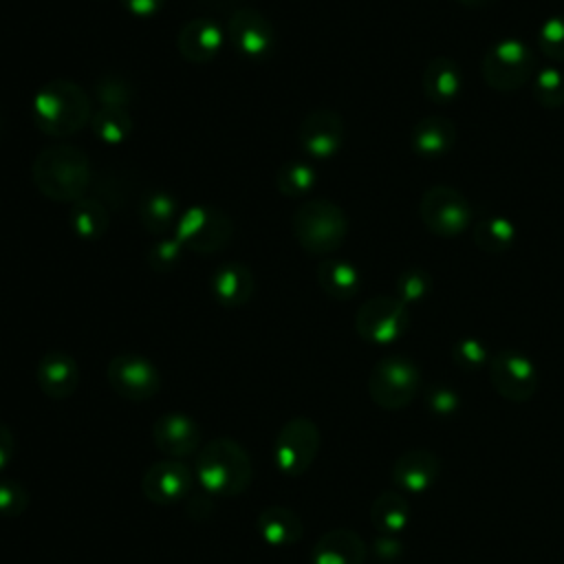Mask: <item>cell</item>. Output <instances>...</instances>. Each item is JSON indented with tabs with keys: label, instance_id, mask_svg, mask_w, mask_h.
<instances>
[{
	"label": "cell",
	"instance_id": "obj_29",
	"mask_svg": "<svg viewBox=\"0 0 564 564\" xmlns=\"http://www.w3.org/2000/svg\"><path fill=\"white\" fill-rule=\"evenodd\" d=\"M139 220L148 231L161 236L178 223V207L170 194L150 192L139 205Z\"/></svg>",
	"mask_w": 564,
	"mask_h": 564
},
{
	"label": "cell",
	"instance_id": "obj_15",
	"mask_svg": "<svg viewBox=\"0 0 564 564\" xmlns=\"http://www.w3.org/2000/svg\"><path fill=\"white\" fill-rule=\"evenodd\" d=\"M297 141L306 154L315 159H328L337 154L344 143V121L335 110H313L302 119L297 128Z\"/></svg>",
	"mask_w": 564,
	"mask_h": 564
},
{
	"label": "cell",
	"instance_id": "obj_24",
	"mask_svg": "<svg viewBox=\"0 0 564 564\" xmlns=\"http://www.w3.org/2000/svg\"><path fill=\"white\" fill-rule=\"evenodd\" d=\"M256 531L269 546H293L302 538V520L293 509L273 505L258 513Z\"/></svg>",
	"mask_w": 564,
	"mask_h": 564
},
{
	"label": "cell",
	"instance_id": "obj_19",
	"mask_svg": "<svg viewBox=\"0 0 564 564\" xmlns=\"http://www.w3.org/2000/svg\"><path fill=\"white\" fill-rule=\"evenodd\" d=\"M178 53L194 64L212 62L223 46V31L207 18H194L178 29L176 35Z\"/></svg>",
	"mask_w": 564,
	"mask_h": 564
},
{
	"label": "cell",
	"instance_id": "obj_4",
	"mask_svg": "<svg viewBox=\"0 0 564 564\" xmlns=\"http://www.w3.org/2000/svg\"><path fill=\"white\" fill-rule=\"evenodd\" d=\"M291 229L306 253L330 256L348 236V216L337 203L313 198L295 207Z\"/></svg>",
	"mask_w": 564,
	"mask_h": 564
},
{
	"label": "cell",
	"instance_id": "obj_41",
	"mask_svg": "<svg viewBox=\"0 0 564 564\" xmlns=\"http://www.w3.org/2000/svg\"><path fill=\"white\" fill-rule=\"evenodd\" d=\"M13 449H15L13 432L4 423H0V478L13 458Z\"/></svg>",
	"mask_w": 564,
	"mask_h": 564
},
{
	"label": "cell",
	"instance_id": "obj_38",
	"mask_svg": "<svg viewBox=\"0 0 564 564\" xmlns=\"http://www.w3.org/2000/svg\"><path fill=\"white\" fill-rule=\"evenodd\" d=\"M29 507L26 489L11 478H0V516L15 518L22 516Z\"/></svg>",
	"mask_w": 564,
	"mask_h": 564
},
{
	"label": "cell",
	"instance_id": "obj_12",
	"mask_svg": "<svg viewBox=\"0 0 564 564\" xmlns=\"http://www.w3.org/2000/svg\"><path fill=\"white\" fill-rule=\"evenodd\" d=\"M489 379L494 390L507 401H529L538 390V370L533 361L518 350H498L489 359Z\"/></svg>",
	"mask_w": 564,
	"mask_h": 564
},
{
	"label": "cell",
	"instance_id": "obj_9",
	"mask_svg": "<svg viewBox=\"0 0 564 564\" xmlns=\"http://www.w3.org/2000/svg\"><path fill=\"white\" fill-rule=\"evenodd\" d=\"M319 430L306 416L289 419L273 441V463L289 478L302 476L317 458Z\"/></svg>",
	"mask_w": 564,
	"mask_h": 564
},
{
	"label": "cell",
	"instance_id": "obj_28",
	"mask_svg": "<svg viewBox=\"0 0 564 564\" xmlns=\"http://www.w3.org/2000/svg\"><path fill=\"white\" fill-rule=\"evenodd\" d=\"M108 223V209L97 198H79L70 207V227L84 240H99L106 234Z\"/></svg>",
	"mask_w": 564,
	"mask_h": 564
},
{
	"label": "cell",
	"instance_id": "obj_3",
	"mask_svg": "<svg viewBox=\"0 0 564 564\" xmlns=\"http://www.w3.org/2000/svg\"><path fill=\"white\" fill-rule=\"evenodd\" d=\"M253 476L247 449L234 438L207 441L194 460V478L209 496H240Z\"/></svg>",
	"mask_w": 564,
	"mask_h": 564
},
{
	"label": "cell",
	"instance_id": "obj_6",
	"mask_svg": "<svg viewBox=\"0 0 564 564\" xmlns=\"http://www.w3.org/2000/svg\"><path fill=\"white\" fill-rule=\"evenodd\" d=\"M421 390L419 366L403 355H388L375 364L368 377V394L383 410H401Z\"/></svg>",
	"mask_w": 564,
	"mask_h": 564
},
{
	"label": "cell",
	"instance_id": "obj_11",
	"mask_svg": "<svg viewBox=\"0 0 564 564\" xmlns=\"http://www.w3.org/2000/svg\"><path fill=\"white\" fill-rule=\"evenodd\" d=\"M110 388L128 401H148L161 390V375L156 366L134 352L115 355L106 366Z\"/></svg>",
	"mask_w": 564,
	"mask_h": 564
},
{
	"label": "cell",
	"instance_id": "obj_35",
	"mask_svg": "<svg viewBox=\"0 0 564 564\" xmlns=\"http://www.w3.org/2000/svg\"><path fill=\"white\" fill-rule=\"evenodd\" d=\"M538 46L551 62H564V13L551 15L538 31Z\"/></svg>",
	"mask_w": 564,
	"mask_h": 564
},
{
	"label": "cell",
	"instance_id": "obj_20",
	"mask_svg": "<svg viewBox=\"0 0 564 564\" xmlns=\"http://www.w3.org/2000/svg\"><path fill=\"white\" fill-rule=\"evenodd\" d=\"M366 544L352 529H330L311 551V564H364Z\"/></svg>",
	"mask_w": 564,
	"mask_h": 564
},
{
	"label": "cell",
	"instance_id": "obj_36",
	"mask_svg": "<svg viewBox=\"0 0 564 564\" xmlns=\"http://www.w3.org/2000/svg\"><path fill=\"white\" fill-rule=\"evenodd\" d=\"M183 245L176 238H159L148 251V262L159 273H170L183 256Z\"/></svg>",
	"mask_w": 564,
	"mask_h": 564
},
{
	"label": "cell",
	"instance_id": "obj_23",
	"mask_svg": "<svg viewBox=\"0 0 564 564\" xmlns=\"http://www.w3.org/2000/svg\"><path fill=\"white\" fill-rule=\"evenodd\" d=\"M410 141H412V150L419 156L436 159V156L447 154L454 148L456 126L447 117L430 115L414 123Z\"/></svg>",
	"mask_w": 564,
	"mask_h": 564
},
{
	"label": "cell",
	"instance_id": "obj_33",
	"mask_svg": "<svg viewBox=\"0 0 564 564\" xmlns=\"http://www.w3.org/2000/svg\"><path fill=\"white\" fill-rule=\"evenodd\" d=\"M95 97L101 108H128L134 97V86L119 73H104L95 82Z\"/></svg>",
	"mask_w": 564,
	"mask_h": 564
},
{
	"label": "cell",
	"instance_id": "obj_30",
	"mask_svg": "<svg viewBox=\"0 0 564 564\" xmlns=\"http://www.w3.org/2000/svg\"><path fill=\"white\" fill-rule=\"evenodd\" d=\"M90 128L104 143H121L132 134L134 121L128 108H99L90 117Z\"/></svg>",
	"mask_w": 564,
	"mask_h": 564
},
{
	"label": "cell",
	"instance_id": "obj_16",
	"mask_svg": "<svg viewBox=\"0 0 564 564\" xmlns=\"http://www.w3.org/2000/svg\"><path fill=\"white\" fill-rule=\"evenodd\" d=\"M152 441L167 458H185L200 447V425L183 412L161 414L152 425Z\"/></svg>",
	"mask_w": 564,
	"mask_h": 564
},
{
	"label": "cell",
	"instance_id": "obj_42",
	"mask_svg": "<svg viewBox=\"0 0 564 564\" xmlns=\"http://www.w3.org/2000/svg\"><path fill=\"white\" fill-rule=\"evenodd\" d=\"M463 7H467V9H482V7H487L491 0H458Z\"/></svg>",
	"mask_w": 564,
	"mask_h": 564
},
{
	"label": "cell",
	"instance_id": "obj_14",
	"mask_svg": "<svg viewBox=\"0 0 564 564\" xmlns=\"http://www.w3.org/2000/svg\"><path fill=\"white\" fill-rule=\"evenodd\" d=\"M229 40L242 57L260 62L273 53L275 31L260 11L238 9L229 18Z\"/></svg>",
	"mask_w": 564,
	"mask_h": 564
},
{
	"label": "cell",
	"instance_id": "obj_27",
	"mask_svg": "<svg viewBox=\"0 0 564 564\" xmlns=\"http://www.w3.org/2000/svg\"><path fill=\"white\" fill-rule=\"evenodd\" d=\"M370 522L386 535L401 533L410 522V505L399 491H383L370 507Z\"/></svg>",
	"mask_w": 564,
	"mask_h": 564
},
{
	"label": "cell",
	"instance_id": "obj_25",
	"mask_svg": "<svg viewBox=\"0 0 564 564\" xmlns=\"http://www.w3.org/2000/svg\"><path fill=\"white\" fill-rule=\"evenodd\" d=\"M317 284L333 300H350L361 289V273L341 258H324L317 267Z\"/></svg>",
	"mask_w": 564,
	"mask_h": 564
},
{
	"label": "cell",
	"instance_id": "obj_31",
	"mask_svg": "<svg viewBox=\"0 0 564 564\" xmlns=\"http://www.w3.org/2000/svg\"><path fill=\"white\" fill-rule=\"evenodd\" d=\"M315 178H317L315 170L302 161L282 163L273 176L275 189L282 196H291V198H297V196H304L306 192H311V187L315 185Z\"/></svg>",
	"mask_w": 564,
	"mask_h": 564
},
{
	"label": "cell",
	"instance_id": "obj_32",
	"mask_svg": "<svg viewBox=\"0 0 564 564\" xmlns=\"http://www.w3.org/2000/svg\"><path fill=\"white\" fill-rule=\"evenodd\" d=\"M533 99L549 110L564 106V73L557 66H544L533 75L531 82Z\"/></svg>",
	"mask_w": 564,
	"mask_h": 564
},
{
	"label": "cell",
	"instance_id": "obj_37",
	"mask_svg": "<svg viewBox=\"0 0 564 564\" xmlns=\"http://www.w3.org/2000/svg\"><path fill=\"white\" fill-rule=\"evenodd\" d=\"M452 359L463 370H478L485 364H489V352L482 341L474 337H465L452 346Z\"/></svg>",
	"mask_w": 564,
	"mask_h": 564
},
{
	"label": "cell",
	"instance_id": "obj_2",
	"mask_svg": "<svg viewBox=\"0 0 564 564\" xmlns=\"http://www.w3.org/2000/svg\"><path fill=\"white\" fill-rule=\"evenodd\" d=\"M93 108L88 93L70 79H51L33 97L31 119L37 130L51 137H68L90 123Z\"/></svg>",
	"mask_w": 564,
	"mask_h": 564
},
{
	"label": "cell",
	"instance_id": "obj_17",
	"mask_svg": "<svg viewBox=\"0 0 564 564\" xmlns=\"http://www.w3.org/2000/svg\"><path fill=\"white\" fill-rule=\"evenodd\" d=\"M441 476V458L425 447L403 452L392 467V480L405 494L427 491Z\"/></svg>",
	"mask_w": 564,
	"mask_h": 564
},
{
	"label": "cell",
	"instance_id": "obj_10",
	"mask_svg": "<svg viewBox=\"0 0 564 564\" xmlns=\"http://www.w3.org/2000/svg\"><path fill=\"white\" fill-rule=\"evenodd\" d=\"M410 326L408 304L397 295H375L366 300L355 315V330L361 339L386 346L405 335Z\"/></svg>",
	"mask_w": 564,
	"mask_h": 564
},
{
	"label": "cell",
	"instance_id": "obj_39",
	"mask_svg": "<svg viewBox=\"0 0 564 564\" xmlns=\"http://www.w3.org/2000/svg\"><path fill=\"white\" fill-rule=\"evenodd\" d=\"M427 405L436 414H452L458 410L460 397L449 386L436 383V386H430L427 390Z\"/></svg>",
	"mask_w": 564,
	"mask_h": 564
},
{
	"label": "cell",
	"instance_id": "obj_21",
	"mask_svg": "<svg viewBox=\"0 0 564 564\" xmlns=\"http://www.w3.org/2000/svg\"><path fill=\"white\" fill-rule=\"evenodd\" d=\"M421 88L427 101L445 106L452 104L463 88V70L452 57H434L425 64L421 75Z\"/></svg>",
	"mask_w": 564,
	"mask_h": 564
},
{
	"label": "cell",
	"instance_id": "obj_43",
	"mask_svg": "<svg viewBox=\"0 0 564 564\" xmlns=\"http://www.w3.org/2000/svg\"><path fill=\"white\" fill-rule=\"evenodd\" d=\"M0 132H2V115H0Z\"/></svg>",
	"mask_w": 564,
	"mask_h": 564
},
{
	"label": "cell",
	"instance_id": "obj_8",
	"mask_svg": "<svg viewBox=\"0 0 564 564\" xmlns=\"http://www.w3.org/2000/svg\"><path fill=\"white\" fill-rule=\"evenodd\" d=\"M421 223L438 238L460 236L474 220V207L467 196L452 185H432L419 203Z\"/></svg>",
	"mask_w": 564,
	"mask_h": 564
},
{
	"label": "cell",
	"instance_id": "obj_18",
	"mask_svg": "<svg viewBox=\"0 0 564 564\" xmlns=\"http://www.w3.org/2000/svg\"><path fill=\"white\" fill-rule=\"evenodd\" d=\"M35 379L48 399H68L79 386V366L68 352L48 350L37 364Z\"/></svg>",
	"mask_w": 564,
	"mask_h": 564
},
{
	"label": "cell",
	"instance_id": "obj_7",
	"mask_svg": "<svg viewBox=\"0 0 564 564\" xmlns=\"http://www.w3.org/2000/svg\"><path fill=\"white\" fill-rule=\"evenodd\" d=\"M234 236L231 218L214 205H192L176 223L174 238L194 253H216L229 245Z\"/></svg>",
	"mask_w": 564,
	"mask_h": 564
},
{
	"label": "cell",
	"instance_id": "obj_34",
	"mask_svg": "<svg viewBox=\"0 0 564 564\" xmlns=\"http://www.w3.org/2000/svg\"><path fill=\"white\" fill-rule=\"evenodd\" d=\"M432 291V275L421 267H410L397 278V297L405 304L421 302Z\"/></svg>",
	"mask_w": 564,
	"mask_h": 564
},
{
	"label": "cell",
	"instance_id": "obj_22",
	"mask_svg": "<svg viewBox=\"0 0 564 564\" xmlns=\"http://www.w3.org/2000/svg\"><path fill=\"white\" fill-rule=\"evenodd\" d=\"M253 273L242 262H227L218 267L212 275V293L216 302L227 308H238L247 304L253 295Z\"/></svg>",
	"mask_w": 564,
	"mask_h": 564
},
{
	"label": "cell",
	"instance_id": "obj_1",
	"mask_svg": "<svg viewBox=\"0 0 564 564\" xmlns=\"http://www.w3.org/2000/svg\"><path fill=\"white\" fill-rule=\"evenodd\" d=\"M35 187L51 200L75 203L84 198L93 183V165L84 150L75 145L44 148L31 167Z\"/></svg>",
	"mask_w": 564,
	"mask_h": 564
},
{
	"label": "cell",
	"instance_id": "obj_5",
	"mask_svg": "<svg viewBox=\"0 0 564 564\" xmlns=\"http://www.w3.org/2000/svg\"><path fill=\"white\" fill-rule=\"evenodd\" d=\"M482 79L498 93H511L533 79L535 53L518 37L494 42L482 57Z\"/></svg>",
	"mask_w": 564,
	"mask_h": 564
},
{
	"label": "cell",
	"instance_id": "obj_40",
	"mask_svg": "<svg viewBox=\"0 0 564 564\" xmlns=\"http://www.w3.org/2000/svg\"><path fill=\"white\" fill-rule=\"evenodd\" d=\"M165 0H121L123 9L137 18H150L161 11Z\"/></svg>",
	"mask_w": 564,
	"mask_h": 564
},
{
	"label": "cell",
	"instance_id": "obj_26",
	"mask_svg": "<svg viewBox=\"0 0 564 564\" xmlns=\"http://www.w3.org/2000/svg\"><path fill=\"white\" fill-rule=\"evenodd\" d=\"M471 236H474V245L480 251H485L489 256H498L513 247L516 225L502 214H489L474 223Z\"/></svg>",
	"mask_w": 564,
	"mask_h": 564
},
{
	"label": "cell",
	"instance_id": "obj_13",
	"mask_svg": "<svg viewBox=\"0 0 564 564\" xmlns=\"http://www.w3.org/2000/svg\"><path fill=\"white\" fill-rule=\"evenodd\" d=\"M192 480L194 469L183 458H161L145 469L141 491L154 505H172L189 494Z\"/></svg>",
	"mask_w": 564,
	"mask_h": 564
}]
</instances>
